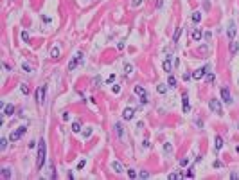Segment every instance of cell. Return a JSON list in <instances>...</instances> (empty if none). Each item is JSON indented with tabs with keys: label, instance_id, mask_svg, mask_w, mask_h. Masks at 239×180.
Returning <instances> with one entry per match:
<instances>
[{
	"label": "cell",
	"instance_id": "31",
	"mask_svg": "<svg viewBox=\"0 0 239 180\" xmlns=\"http://www.w3.org/2000/svg\"><path fill=\"white\" fill-rule=\"evenodd\" d=\"M138 177H140V178H149V173H147V171H140V173H138Z\"/></svg>",
	"mask_w": 239,
	"mask_h": 180
},
{
	"label": "cell",
	"instance_id": "37",
	"mask_svg": "<svg viewBox=\"0 0 239 180\" xmlns=\"http://www.w3.org/2000/svg\"><path fill=\"white\" fill-rule=\"evenodd\" d=\"M212 166H214V168H223V162H221V160H214Z\"/></svg>",
	"mask_w": 239,
	"mask_h": 180
},
{
	"label": "cell",
	"instance_id": "14",
	"mask_svg": "<svg viewBox=\"0 0 239 180\" xmlns=\"http://www.w3.org/2000/svg\"><path fill=\"white\" fill-rule=\"evenodd\" d=\"M60 54H61V49H60V47H54V49L51 51V58L56 60V58H60Z\"/></svg>",
	"mask_w": 239,
	"mask_h": 180
},
{
	"label": "cell",
	"instance_id": "2",
	"mask_svg": "<svg viewBox=\"0 0 239 180\" xmlns=\"http://www.w3.org/2000/svg\"><path fill=\"white\" fill-rule=\"evenodd\" d=\"M208 108H210L214 114H218V115H223V114H225V112H223V106H221V103H219L216 97L208 101Z\"/></svg>",
	"mask_w": 239,
	"mask_h": 180
},
{
	"label": "cell",
	"instance_id": "21",
	"mask_svg": "<svg viewBox=\"0 0 239 180\" xmlns=\"http://www.w3.org/2000/svg\"><path fill=\"white\" fill-rule=\"evenodd\" d=\"M167 85L171 86V88H175V86H176V79H175L173 76H169V79H167Z\"/></svg>",
	"mask_w": 239,
	"mask_h": 180
},
{
	"label": "cell",
	"instance_id": "26",
	"mask_svg": "<svg viewBox=\"0 0 239 180\" xmlns=\"http://www.w3.org/2000/svg\"><path fill=\"white\" fill-rule=\"evenodd\" d=\"M124 72H126V74H131V72H133V65L126 63V65H124Z\"/></svg>",
	"mask_w": 239,
	"mask_h": 180
},
{
	"label": "cell",
	"instance_id": "3",
	"mask_svg": "<svg viewBox=\"0 0 239 180\" xmlns=\"http://www.w3.org/2000/svg\"><path fill=\"white\" fill-rule=\"evenodd\" d=\"M236 31H237V27H236V22H230L229 23V29H227V36H229V40H236Z\"/></svg>",
	"mask_w": 239,
	"mask_h": 180
},
{
	"label": "cell",
	"instance_id": "24",
	"mask_svg": "<svg viewBox=\"0 0 239 180\" xmlns=\"http://www.w3.org/2000/svg\"><path fill=\"white\" fill-rule=\"evenodd\" d=\"M164 151H166V153H171V151H173V144H171V142H166V144H164Z\"/></svg>",
	"mask_w": 239,
	"mask_h": 180
},
{
	"label": "cell",
	"instance_id": "45",
	"mask_svg": "<svg viewBox=\"0 0 239 180\" xmlns=\"http://www.w3.org/2000/svg\"><path fill=\"white\" fill-rule=\"evenodd\" d=\"M94 85H95V86L101 85V79H99V77H95V79H94Z\"/></svg>",
	"mask_w": 239,
	"mask_h": 180
},
{
	"label": "cell",
	"instance_id": "23",
	"mask_svg": "<svg viewBox=\"0 0 239 180\" xmlns=\"http://www.w3.org/2000/svg\"><path fill=\"white\" fill-rule=\"evenodd\" d=\"M180 34H182V29L178 27L176 31H175V34H173V42H178V38H180Z\"/></svg>",
	"mask_w": 239,
	"mask_h": 180
},
{
	"label": "cell",
	"instance_id": "7",
	"mask_svg": "<svg viewBox=\"0 0 239 180\" xmlns=\"http://www.w3.org/2000/svg\"><path fill=\"white\" fill-rule=\"evenodd\" d=\"M115 133H117V137L121 139H124V126H122V123H115Z\"/></svg>",
	"mask_w": 239,
	"mask_h": 180
},
{
	"label": "cell",
	"instance_id": "15",
	"mask_svg": "<svg viewBox=\"0 0 239 180\" xmlns=\"http://www.w3.org/2000/svg\"><path fill=\"white\" fill-rule=\"evenodd\" d=\"M237 49H239V43L236 42V40H232V43H230V52L236 54V52H237Z\"/></svg>",
	"mask_w": 239,
	"mask_h": 180
},
{
	"label": "cell",
	"instance_id": "43",
	"mask_svg": "<svg viewBox=\"0 0 239 180\" xmlns=\"http://www.w3.org/2000/svg\"><path fill=\"white\" fill-rule=\"evenodd\" d=\"M180 164H182V166H187V164H189V159H182V160H180Z\"/></svg>",
	"mask_w": 239,
	"mask_h": 180
},
{
	"label": "cell",
	"instance_id": "4",
	"mask_svg": "<svg viewBox=\"0 0 239 180\" xmlns=\"http://www.w3.org/2000/svg\"><path fill=\"white\" fill-rule=\"evenodd\" d=\"M43 101H45V86H38L36 88V103L43 105Z\"/></svg>",
	"mask_w": 239,
	"mask_h": 180
},
{
	"label": "cell",
	"instance_id": "6",
	"mask_svg": "<svg viewBox=\"0 0 239 180\" xmlns=\"http://www.w3.org/2000/svg\"><path fill=\"white\" fill-rule=\"evenodd\" d=\"M221 99H223L225 103H232V95H230V90L227 88V86L221 88Z\"/></svg>",
	"mask_w": 239,
	"mask_h": 180
},
{
	"label": "cell",
	"instance_id": "42",
	"mask_svg": "<svg viewBox=\"0 0 239 180\" xmlns=\"http://www.w3.org/2000/svg\"><path fill=\"white\" fill-rule=\"evenodd\" d=\"M191 77H192V76L189 74V72H185V74H183V81H189V79H191Z\"/></svg>",
	"mask_w": 239,
	"mask_h": 180
},
{
	"label": "cell",
	"instance_id": "12",
	"mask_svg": "<svg viewBox=\"0 0 239 180\" xmlns=\"http://www.w3.org/2000/svg\"><path fill=\"white\" fill-rule=\"evenodd\" d=\"M4 114L6 115H13L14 114V105H6L4 106Z\"/></svg>",
	"mask_w": 239,
	"mask_h": 180
},
{
	"label": "cell",
	"instance_id": "40",
	"mask_svg": "<svg viewBox=\"0 0 239 180\" xmlns=\"http://www.w3.org/2000/svg\"><path fill=\"white\" fill-rule=\"evenodd\" d=\"M84 164H86L84 160H79V164H77V170H83V168H84Z\"/></svg>",
	"mask_w": 239,
	"mask_h": 180
},
{
	"label": "cell",
	"instance_id": "34",
	"mask_svg": "<svg viewBox=\"0 0 239 180\" xmlns=\"http://www.w3.org/2000/svg\"><path fill=\"white\" fill-rule=\"evenodd\" d=\"M112 92H113V94H119V92H121V86H119V85H113V86H112Z\"/></svg>",
	"mask_w": 239,
	"mask_h": 180
},
{
	"label": "cell",
	"instance_id": "13",
	"mask_svg": "<svg viewBox=\"0 0 239 180\" xmlns=\"http://www.w3.org/2000/svg\"><path fill=\"white\" fill-rule=\"evenodd\" d=\"M214 148H216V149L223 148V139L219 137V135H216V139H214Z\"/></svg>",
	"mask_w": 239,
	"mask_h": 180
},
{
	"label": "cell",
	"instance_id": "8",
	"mask_svg": "<svg viewBox=\"0 0 239 180\" xmlns=\"http://www.w3.org/2000/svg\"><path fill=\"white\" fill-rule=\"evenodd\" d=\"M133 115H135V108H126L124 112H122V117H124L126 121L133 119Z\"/></svg>",
	"mask_w": 239,
	"mask_h": 180
},
{
	"label": "cell",
	"instance_id": "41",
	"mask_svg": "<svg viewBox=\"0 0 239 180\" xmlns=\"http://www.w3.org/2000/svg\"><path fill=\"white\" fill-rule=\"evenodd\" d=\"M27 38H29V34H27V31H23V32H22V40H25V42H27Z\"/></svg>",
	"mask_w": 239,
	"mask_h": 180
},
{
	"label": "cell",
	"instance_id": "36",
	"mask_svg": "<svg viewBox=\"0 0 239 180\" xmlns=\"http://www.w3.org/2000/svg\"><path fill=\"white\" fill-rule=\"evenodd\" d=\"M83 135H84V137H90V135H92V130H90V128L83 130Z\"/></svg>",
	"mask_w": 239,
	"mask_h": 180
},
{
	"label": "cell",
	"instance_id": "44",
	"mask_svg": "<svg viewBox=\"0 0 239 180\" xmlns=\"http://www.w3.org/2000/svg\"><path fill=\"white\" fill-rule=\"evenodd\" d=\"M23 70H25V72H31V67H29L27 63H23Z\"/></svg>",
	"mask_w": 239,
	"mask_h": 180
},
{
	"label": "cell",
	"instance_id": "39",
	"mask_svg": "<svg viewBox=\"0 0 239 180\" xmlns=\"http://www.w3.org/2000/svg\"><path fill=\"white\" fill-rule=\"evenodd\" d=\"M203 9H205V11H208V9H210V2H207V0L203 2Z\"/></svg>",
	"mask_w": 239,
	"mask_h": 180
},
{
	"label": "cell",
	"instance_id": "33",
	"mask_svg": "<svg viewBox=\"0 0 239 180\" xmlns=\"http://www.w3.org/2000/svg\"><path fill=\"white\" fill-rule=\"evenodd\" d=\"M166 90H167L166 85H158V92H160V94H166Z\"/></svg>",
	"mask_w": 239,
	"mask_h": 180
},
{
	"label": "cell",
	"instance_id": "10",
	"mask_svg": "<svg viewBox=\"0 0 239 180\" xmlns=\"http://www.w3.org/2000/svg\"><path fill=\"white\" fill-rule=\"evenodd\" d=\"M182 108H183V112H189V110H191V105H189V97H187V94L182 95Z\"/></svg>",
	"mask_w": 239,
	"mask_h": 180
},
{
	"label": "cell",
	"instance_id": "20",
	"mask_svg": "<svg viewBox=\"0 0 239 180\" xmlns=\"http://www.w3.org/2000/svg\"><path fill=\"white\" fill-rule=\"evenodd\" d=\"M2 177H4V178H11V170L9 168H4V170H2Z\"/></svg>",
	"mask_w": 239,
	"mask_h": 180
},
{
	"label": "cell",
	"instance_id": "1",
	"mask_svg": "<svg viewBox=\"0 0 239 180\" xmlns=\"http://www.w3.org/2000/svg\"><path fill=\"white\" fill-rule=\"evenodd\" d=\"M45 157H47V146H45V140L40 139V142H38V159H36V168L38 170H43Z\"/></svg>",
	"mask_w": 239,
	"mask_h": 180
},
{
	"label": "cell",
	"instance_id": "22",
	"mask_svg": "<svg viewBox=\"0 0 239 180\" xmlns=\"http://www.w3.org/2000/svg\"><path fill=\"white\" fill-rule=\"evenodd\" d=\"M214 79H216V76L210 74V72H208V74L205 76V81H207V83H214Z\"/></svg>",
	"mask_w": 239,
	"mask_h": 180
},
{
	"label": "cell",
	"instance_id": "32",
	"mask_svg": "<svg viewBox=\"0 0 239 180\" xmlns=\"http://www.w3.org/2000/svg\"><path fill=\"white\" fill-rule=\"evenodd\" d=\"M128 177H130V178H135V177H137V171L135 170H128Z\"/></svg>",
	"mask_w": 239,
	"mask_h": 180
},
{
	"label": "cell",
	"instance_id": "16",
	"mask_svg": "<svg viewBox=\"0 0 239 180\" xmlns=\"http://www.w3.org/2000/svg\"><path fill=\"white\" fill-rule=\"evenodd\" d=\"M162 67H164V70H166V72H171V70H173V65H171V60H166Z\"/></svg>",
	"mask_w": 239,
	"mask_h": 180
},
{
	"label": "cell",
	"instance_id": "35",
	"mask_svg": "<svg viewBox=\"0 0 239 180\" xmlns=\"http://www.w3.org/2000/svg\"><path fill=\"white\" fill-rule=\"evenodd\" d=\"M22 92L23 94H29V86L25 85V83H22Z\"/></svg>",
	"mask_w": 239,
	"mask_h": 180
},
{
	"label": "cell",
	"instance_id": "9",
	"mask_svg": "<svg viewBox=\"0 0 239 180\" xmlns=\"http://www.w3.org/2000/svg\"><path fill=\"white\" fill-rule=\"evenodd\" d=\"M81 60H83V54H81V52H77V56H76V60H72V61H70V65H68V69H70V70H74V69L77 67V63H79Z\"/></svg>",
	"mask_w": 239,
	"mask_h": 180
},
{
	"label": "cell",
	"instance_id": "19",
	"mask_svg": "<svg viewBox=\"0 0 239 180\" xmlns=\"http://www.w3.org/2000/svg\"><path fill=\"white\" fill-rule=\"evenodd\" d=\"M200 20H201V13H200V11L192 13V22H194V23H198Z\"/></svg>",
	"mask_w": 239,
	"mask_h": 180
},
{
	"label": "cell",
	"instance_id": "11",
	"mask_svg": "<svg viewBox=\"0 0 239 180\" xmlns=\"http://www.w3.org/2000/svg\"><path fill=\"white\" fill-rule=\"evenodd\" d=\"M112 168H113L115 173H122V171H124L122 164H121V160H113V162H112Z\"/></svg>",
	"mask_w": 239,
	"mask_h": 180
},
{
	"label": "cell",
	"instance_id": "25",
	"mask_svg": "<svg viewBox=\"0 0 239 180\" xmlns=\"http://www.w3.org/2000/svg\"><path fill=\"white\" fill-rule=\"evenodd\" d=\"M49 177H51V178H56V171H54V166H52V164H49Z\"/></svg>",
	"mask_w": 239,
	"mask_h": 180
},
{
	"label": "cell",
	"instance_id": "18",
	"mask_svg": "<svg viewBox=\"0 0 239 180\" xmlns=\"http://www.w3.org/2000/svg\"><path fill=\"white\" fill-rule=\"evenodd\" d=\"M192 40H201V29H194L192 31Z\"/></svg>",
	"mask_w": 239,
	"mask_h": 180
},
{
	"label": "cell",
	"instance_id": "27",
	"mask_svg": "<svg viewBox=\"0 0 239 180\" xmlns=\"http://www.w3.org/2000/svg\"><path fill=\"white\" fill-rule=\"evenodd\" d=\"M6 148H7V139H0V149L4 151Z\"/></svg>",
	"mask_w": 239,
	"mask_h": 180
},
{
	"label": "cell",
	"instance_id": "38",
	"mask_svg": "<svg viewBox=\"0 0 239 180\" xmlns=\"http://www.w3.org/2000/svg\"><path fill=\"white\" fill-rule=\"evenodd\" d=\"M140 4H142V0H131V6H133V7H138Z\"/></svg>",
	"mask_w": 239,
	"mask_h": 180
},
{
	"label": "cell",
	"instance_id": "30",
	"mask_svg": "<svg viewBox=\"0 0 239 180\" xmlns=\"http://www.w3.org/2000/svg\"><path fill=\"white\" fill-rule=\"evenodd\" d=\"M147 101H149V99H147V92H144V94L140 95V103H142V105H146Z\"/></svg>",
	"mask_w": 239,
	"mask_h": 180
},
{
	"label": "cell",
	"instance_id": "17",
	"mask_svg": "<svg viewBox=\"0 0 239 180\" xmlns=\"http://www.w3.org/2000/svg\"><path fill=\"white\" fill-rule=\"evenodd\" d=\"M178 178H185V175H182V173H171L169 175V180H178Z\"/></svg>",
	"mask_w": 239,
	"mask_h": 180
},
{
	"label": "cell",
	"instance_id": "29",
	"mask_svg": "<svg viewBox=\"0 0 239 180\" xmlns=\"http://www.w3.org/2000/svg\"><path fill=\"white\" fill-rule=\"evenodd\" d=\"M72 132H76V133H77V132H81V124H79V123H74V124H72Z\"/></svg>",
	"mask_w": 239,
	"mask_h": 180
},
{
	"label": "cell",
	"instance_id": "28",
	"mask_svg": "<svg viewBox=\"0 0 239 180\" xmlns=\"http://www.w3.org/2000/svg\"><path fill=\"white\" fill-rule=\"evenodd\" d=\"M146 90H144V86H140V85H137L135 86V94H138V95H142Z\"/></svg>",
	"mask_w": 239,
	"mask_h": 180
},
{
	"label": "cell",
	"instance_id": "5",
	"mask_svg": "<svg viewBox=\"0 0 239 180\" xmlns=\"http://www.w3.org/2000/svg\"><path fill=\"white\" fill-rule=\"evenodd\" d=\"M25 130H27V128H25V126H20V128H18V130H16V132H13V133H11L9 140H13V142H14V140H18V139H20L22 135L25 133Z\"/></svg>",
	"mask_w": 239,
	"mask_h": 180
}]
</instances>
